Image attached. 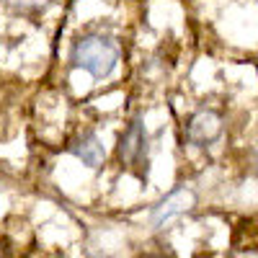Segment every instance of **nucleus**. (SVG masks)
Segmentation results:
<instances>
[{
  "label": "nucleus",
  "mask_w": 258,
  "mask_h": 258,
  "mask_svg": "<svg viewBox=\"0 0 258 258\" xmlns=\"http://www.w3.org/2000/svg\"><path fill=\"white\" fill-rule=\"evenodd\" d=\"M70 59L75 68L85 70L96 80H103L119 64V47L114 44V39L103 34H85L73 44Z\"/></svg>",
  "instance_id": "obj_1"
},
{
  "label": "nucleus",
  "mask_w": 258,
  "mask_h": 258,
  "mask_svg": "<svg viewBox=\"0 0 258 258\" xmlns=\"http://www.w3.org/2000/svg\"><path fill=\"white\" fill-rule=\"evenodd\" d=\"M194 204H197V194H194L191 188H186V186H181L176 191H170L168 197H163L153 209H150V225H153L155 230H160L173 217H178V214L191 212Z\"/></svg>",
  "instance_id": "obj_2"
},
{
  "label": "nucleus",
  "mask_w": 258,
  "mask_h": 258,
  "mask_svg": "<svg viewBox=\"0 0 258 258\" xmlns=\"http://www.w3.org/2000/svg\"><path fill=\"white\" fill-rule=\"evenodd\" d=\"M222 116L212 109L197 111L186 124V140L194 147H209L222 137Z\"/></svg>",
  "instance_id": "obj_3"
},
{
  "label": "nucleus",
  "mask_w": 258,
  "mask_h": 258,
  "mask_svg": "<svg viewBox=\"0 0 258 258\" xmlns=\"http://www.w3.org/2000/svg\"><path fill=\"white\" fill-rule=\"evenodd\" d=\"M119 160L129 168L140 165L142 160H147V132H145V124L142 119H132L129 121V126L121 132L119 137Z\"/></svg>",
  "instance_id": "obj_4"
},
{
  "label": "nucleus",
  "mask_w": 258,
  "mask_h": 258,
  "mask_svg": "<svg viewBox=\"0 0 258 258\" xmlns=\"http://www.w3.org/2000/svg\"><path fill=\"white\" fill-rule=\"evenodd\" d=\"M70 153L83 163V165H88V168H98L106 158V150H103V142L98 140L96 132H83L78 135L70 145H68Z\"/></svg>",
  "instance_id": "obj_5"
},
{
  "label": "nucleus",
  "mask_w": 258,
  "mask_h": 258,
  "mask_svg": "<svg viewBox=\"0 0 258 258\" xmlns=\"http://www.w3.org/2000/svg\"><path fill=\"white\" fill-rule=\"evenodd\" d=\"M6 6L11 8H18V11H29V8H39L41 3H47V0H3Z\"/></svg>",
  "instance_id": "obj_6"
},
{
  "label": "nucleus",
  "mask_w": 258,
  "mask_h": 258,
  "mask_svg": "<svg viewBox=\"0 0 258 258\" xmlns=\"http://www.w3.org/2000/svg\"><path fill=\"white\" fill-rule=\"evenodd\" d=\"M96 258H101V255H96Z\"/></svg>",
  "instance_id": "obj_7"
}]
</instances>
